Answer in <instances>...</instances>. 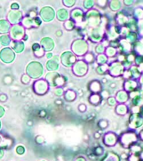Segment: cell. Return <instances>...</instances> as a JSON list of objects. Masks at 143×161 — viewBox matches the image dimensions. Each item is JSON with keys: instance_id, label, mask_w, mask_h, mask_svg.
Masks as SVG:
<instances>
[{"instance_id": "cell-1", "label": "cell", "mask_w": 143, "mask_h": 161, "mask_svg": "<svg viewBox=\"0 0 143 161\" xmlns=\"http://www.w3.org/2000/svg\"><path fill=\"white\" fill-rule=\"evenodd\" d=\"M43 72V67L39 63L32 62L27 66V73L30 76L34 79L40 76Z\"/></svg>"}, {"instance_id": "cell-2", "label": "cell", "mask_w": 143, "mask_h": 161, "mask_svg": "<svg viewBox=\"0 0 143 161\" xmlns=\"http://www.w3.org/2000/svg\"><path fill=\"white\" fill-rule=\"evenodd\" d=\"M15 54L12 50L9 48H4L0 53V58L3 62L5 63H11L15 59Z\"/></svg>"}, {"instance_id": "cell-3", "label": "cell", "mask_w": 143, "mask_h": 161, "mask_svg": "<svg viewBox=\"0 0 143 161\" xmlns=\"http://www.w3.org/2000/svg\"><path fill=\"white\" fill-rule=\"evenodd\" d=\"M23 28L20 26H15L11 30V36L15 39H19L22 38L23 35Z\"/></svg>"}, {"instance_id": "cell-4", "label": "cell", "mask_w": 143, "mask_h": 161, "mask_svg": "<svg viewBox=\"0 0 143 161\" xmlns=\"http://www.w3.org/2000/svg\"><path fill=\"white\" fill-rule=\"evenodd\" d=\"M21 18V13L19 11H12L9 15V20L13 24L19 23Z\"/></svg>"}, {"instance_id": "cell-5", "label": "cell", "mask_w": 143, "mask_h": 161, "mask_svg": "<svg viewBox=\"0 0 143 161\" xmlns=\"http://www.w3.org/2000/svg\"><path fill=\"white\" fill-rule=\"evenodd\" d=\"M9 24L6 21L2 20L0 21V33H4L8 32L9 29Z\"/></svg>"}, {"instance_id": "cell-6", "label": "cell", "mask_w": 143, "mask_h": 161, "mask_svg": "<svg viewBox=\"0 0 143 161\" xmlns=\"http://www.w3.org/2000/svg\"><path fill=\"white\" fill-rule=\"evenodd\" d=\"M12 48L16 51V52L19 53L22 52L24 48V45L23 42H14L12 44Z\"/></svg>"}, {"instance_id": "cell-7", "label": "cell", "mask_w": 143, "mask_h": 161, "mask_svg": "<svg viewBox=\"0 0 143 161\" xmlns=\"http://www.w3.org/2000/svg\"><path fill=\"white\" fill-rule=\"evenodd\" d=\"M0 41L4 46H7L11 41V40L8 35H4L0 37Z\"/></svg>"}, {"instance_id": "cell-8", "label": "cell", "mask_w": 143, "mask_h": 161, "mask_svg": "<svg viewBox=\"0 0 143 161\" xmlns=\"http://www.w3.org/2000/svg\"><path fill=\"white\" fill-rule=\"evenodd\" d=\"M16 152L19 155H23L25 153V148L23 146H19L16 149Z\"/></svg>"}, {"instance_id": "cell-9", "label": "cell", "mask_w": 143, "mask_h": 161, "mask_svg": "<svg viewBox=\"0 0 143 161\" xmlns=\"http://www.w3.org/2000/svg\"><path fill=\"white\" fill-rule=\"evenodd\" d=\"M5 114V110L4 108L0 106V118L2 117Z\"/></svg>"}, {"instance_id": "cell-10", "label": "cell", "mask_w": 143, "mask_h": 161, "mask_svg": "<svg viewBox=\"0 0 143 161\" xmlns=\"http://www.w3.org/2000/svg\"><path fill=\"white\" fill-rule=\"evenodd\" d=\"M39 48H40V46H39V44H35L33 46V50H34L35 51H37Z\"/></svg>"}, {"instance_id": "cell-11", "label": "cell", "mask_w": 143, "mask_h": 161, "mask_svg": "<svg viewBox=\"0 0 143 161\" xmlns=\"http://www.w3.org/2000/svg\"><path fill=\"white\" fill-rule=\"evenodd\" d=\"M12 8L14 9H18L19 8V6L18 5V4L15 3V4H12Z\"/></svg>"}, {"instance_id": "cell-12", "label": "cell", "mask_w": 143, "mask_h": 161, "mask_svg": "<svg viewBox=\"0 0 143 161\" xmlns=\"http://www.w3.org/2000/svg\"><path fill=\"white\" fill-rule=\"evenodd\" d=\"M4 150H2V149L0 148V159H1L2 158V157H4Z\"/></svg>"}, {"instance_id": "cell-13", "label": "cell", "mask_w": 143, "mask_h": 161, "mask_svg": "<svg viewBox=\"0 0 143 161\" xmlns=\"http://www.w3.org/2000/svg\"><path fill=\"white\" fill-rule=\"evenodd\" d=\"M1 142V137H0V143Z\"/></svg>"}, {"instance_id": "cell-14", "label": "cell", "mask_w": 143, "mask_h": 161, "mask_svg": "<svg viewBox=\"0 0 143 161\" xmlns=\"http://www.w3.org/2000/svg\"><path fill=\"white\" fill-rule=\"evenodd\" d=\"M0 128H1V122H0Z\"/></svg>"}]
</instances>
